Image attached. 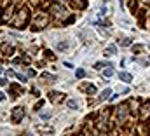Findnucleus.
Masks as SVG:
<instances>
[{
    "instance_id": "obj_29",
    "label": "nucleus",
    "mask_w": 150,
    "mask_h": 136,
    "mask_svg": "<svg viewBox=\"0 0 150 136\" xmlns=\"http://www.w3.org/2000/svg\"><path fill=\"white\" fill-rule=\"evenodd\" d=\"M4 100H5V94H4V93H0V101H4Z\"/></svg>"
},
{
    "instance_id": "obj_8",
    "label": "nucleus",
    "mask_w": 150,
    "mask_h": 136,
    "mask_svg": "<svg viewBox=\"0 0 150 136\" xmlns=\"http://www.w3.org/2000/svg\"><path fill=\"white\" fill-rule=\"evenodd\" d=\"M79 89H80V91H84V93H87L89 96L96 94V87H94L93 84H85V82H82V84L79 86Z\"/></svg>"
},
{
    "instance_id": "obj_16",
    "label": "nucleus",
    "mask_w": 150,
    "mask_h": 136,
    "mask_svg": "<svg viewBox=\"0 0 150 136\" xmlns=\"http://www.w3.org/2000/svg\"><path fill=\"white\" fill-rule=\"evenodd\" d=\"M42 79H44V80H47V82H54L56 80V75H51V73H42Z\"/></svg>"
},
{
    "instance_id": "obj_4",
    "label": "nucleus",
    "mask_w": 150,
    "mask_h": 136,
    "mask_svg": "<svg viewBox=\"0 0 150 136\" xmlns=\"http://www.w3.org/2000/svg\"><path fill=\"white\" fill-rule=\"evenodd\" d=\"M37 133L42 134V136H51V134L54 133V127H51V126H44V124H38V126H37Z\"/></svg>"
},
{
    "instance_id": "obj_24",
    "label": "nucleus",
    "mask_w": 150,
    "mask_h": 136,
    "mask_svg": "<svg viewBox=\"0 0 150 136\" xmlns=\"http://www.w3.org/2000/svg\"><path fill=\"white\" fill-rule=\"evenodd\" d=\"M73 21H75V16H70V18H68L67 21H65V25H72Z\"/></svg>"
},
{
    "instance_id": "obj_1",
    "label": "nucleus",
    "mask_w": 150,
    "mask_h": 136,
    "mask_svg": "<svg viewBox=\"0 0 150 136\" xmlns=\"http://www.w3.org/2000/svg\"><path fill=\"white\" fill-rule=\"evenodd\" d=\"M28 21H30V12H28V9H26V7H23V9H19V11L16 12L14 26H16V28H19V30H23V28H26Z\"/></svg>"
},
{
    "instance_id": "obj_12",
    "label": "nucleus",
    "mask_w": 150,
    "mask_h": 136,
    "mask_svg": "<svg viewBox=\"0 0 150 136\" xmlns=\"http://www.w3.org/2000/svg\"><path fill=\"white\" fill-rule=\"evenodd\" d=\"M112 54H117V47H115L114 44H110L108 47L105 49V56H112Z\"/></svg>"
},
{
    "instance_id": "obj_15",
    "label": "nucleus",
    "mask_w": 150,
    "mask_h": 136,
    "mask_svg": "<svg viewBox=\"0 0 150 136\" xmlns=\"http://www.w3.org/2000/svg\"><path fill=\"white\" fill-rule=\"evenodd\" d=\"M110 96H112V89H105L101 93V96H100V101H105L106 98H110Z\"/></svg>"
},
{
    "instance_id": "obj_10",
    "label": "nucleus",
    "mask_w": 150,
    "mask_h": 136,
    "mask_svg": "<svg viewBox=\"0 0 150 136\" xmlns=\"http://www.w3.org/2000/svg\"><path fill=\"white\" fill-rule=\"evenodd\" d=\"M11 89H12V98H17V96H21V93H23V89H21L19 86H16V84H11Z\"/></svg>"
},
{
    "instance_id": "obj_27",
    "label": "nucleus",
    "mask_w": 150,
    "mask_h": 136,
    "mask_svg": "<svg viewBox=\"0 0 150 136\" xmlns=\"http://www.w3.org/2000/svg\"><path fill=\"white\" fill-rule=\"evenodd\" d=\"M16 77H17V79H19V80H23V82H26V77H25V75H21V73H17V75H16Z\"/></svg>"
},
{
    "instance_id": "obj_22",
    "label": "nucleus",
    "mask_w": 150,
    "mask_h": 136,
    "mask_svg": "<svg viewBox=\"0 0 150 136\" xmlns=\"http://www.w3.org/2000/svg\"><path fill=\"white\" fill-rule=\"evenodd\" d=\"M120 45H124V47H127V45H131V38H124L120 42Z\"/></svg>"
},
{
    "instance_id": "obj_20",
    "label": "nucleus",
    "mask_w": 150,
    "mask_h": 136,
    "mask_svg": "<svg viewBox=\"0 0 150 136\" xmlns=\"http://www.w3.org/2000/svg\"><path fill=\"white\" fill-rule=\"evenodd\" d=\"M58 49H59V51L68 49V44H67V42H59V44H58Z\"/></svg>"
},
{
    "instance_id": "obj_28",
    "label": "nucleus",
    "mask_w": 150,
    "mask_h": 136,
    "mask_svg": "<svg viewBox=\"0 0 150 136\" xmlns=\"http://www.w3.org/2000/svg\"><path fill=\"white\" fill-rule=\"evenodd\" d=\"M42 105H44V100H40V101L35 105V110H37V108H42Z\"/></svg>"
},
{
    "instance_id": "obj_30",
    "label": "nucleus",
    "mask_w": 150,
    "mask_h": 136,
    "mask_svg": "<svg viewBox=\"0 0 150 136\" xmlns=\"http://www.w3.org/2000/svg\"><path fill=\"white\" fill-rule=\"evenodd\" d=\"M7 84V80H4V79H0V86H5Z\"/></svg>"
},
{
    "instance_id": "obj_19",
    "label": "nucleus",
    "mask_w": 150,
    "mask_h": 136,
    "mask_svg": "<svg viewBox=\"0 0 150 136\" xmlns=\"http://www.w3.org/2000/svg\"><path fill=\"white\" fill-rule=\"evenodd\" d=\"M112 75H114V68H106L103 72V77H112Z\"/></svg>"
},
{
    "instance_id": "obj_6",
    "label": "nucleus",
    "mask_w": 150,
    "mask_h": 136,
    "mask_svg": "<svg viewBox=\"0 0 150 136\" xmlns=\"http://www.w3.org/2000/svg\"><path fill=\"white\" fill-rule=\"evenodd\" d=\"M51 12H52L54 16L61 18V16H65V14H67V9L63 7L61 4H52V5H51Z\"/></svg>"
},
{
    "instance_id": "obj_3",
    "label": "nucleus",
    "mask_w": 150,
    "mask_h": 136,
    "mask_svg": "<svg viewBox=\"0 0 150 136\" xmlns=\"http://www.w3.org/2000/svg\"><path fill=\"white\" fill-rule=\"evenodd\" d=\"M23 117H25V108L16 106V108L12 110V115H11L12 122H14V124H17V122H21V121H23Z\"/></svg>"
},
{
    "instance_id": "obj_23",
    "label": "nucleus",
    "mask_w": 150,
    "mask_h": 136,
    "mask_svg": "<svg viewBox=\"0 0 150 136\" xmlns=\"http://www.w3.org/2000/svg\"><path fill=\"white\" fill-rule=\"evenodd\" d=\"M40 117H42V119H49L51 113H49V112H40Z\"/></svg>"
},
{
    "instance_id": "obj_17",
    "label": "nucleus",
    "mask_w": 150,
    "mask_h": 136,
    "mask_svg": "<svg viewBox=\"0 0 150 136\" xmlns=\"http://www.w3.org/2000/svg\"><path fill=\"white\" fill-rule=\"evenodd\" d=\"M75 77H77V79H84V77H85V72L82 70V68H79V70L75 72Z\"/></svg>"
},
{
    "instance_id": "obj_13",
    "label": "nucleus",
    "mask_w": 150,
    "mask_h": 136,
    "mask_svg": "<svg viewBox=\"0 0 150 136\" xmlns=\"http://www.w3.org/2000/svg\"><path fill=\"white\" fill-rule=\"evenodd\" d=\"M67 106L72 108V110H77V108L80 106V103H79V100H68V101H67Z\"/></svg>"
},
{
    "instance_id": "obj_25",
    "label": "nucleus",
    "mask_w": 150,
    "mask_h": 136,
    "mask_svg": "<svg viewBox=\"0 0 150 136\" xmlns=\"http://www.w3.org/2000/svg\"><path fill=\"white\" fill-rule=\"evenodd\" d=\"M19 61H21V63H25V65H30V58H28V56H25V58H21Z\"/></svg>"
},
{
    "instance_id": "obj_11",
    "label": "nucleus",
    "mask_w": 150,
    "mask_h": 136,
    "mask_svg": "<svg viewBox=\"0 0 150 136\" xmlns=\"http://www.w3.org/2000/svg\"><path fill=\"white\" fill-rule=\"evenodd\" d=\"M119 79L124 80V82H131V80H133V75L127 73V72H120V73H119Z\"/></svg>"
},
{
    "instance_id": "obj_7",
    "label": "nucleus",
    "mask_w": 150,
    "mask_h": 136,
    "mask_svg": "<svg viewBox=\"0 0 150 136\" xmlns=\"http://www.w3.org/2000/svg\"><path fill=\"white\" fill-rule=\"evenodd\" d=\"M47 96H49V100H51L52 103H61V101H65V94H63V93H58V91H51Z\"/></svg>"
},
{
    "instance_id": "obj_26",
    "label": "nucleus",
    "mask_w": 150,
    "mask_h": 136,
    "mask_svg": "<svg viewBox=\"0 0 150 136\" xmlns=\"http://www.w3.org/2000/svg\"><path fill=\"white\" fill-rule=\"evenodd\" d=\"M5 75H7V77H16V73H14L12 70H7V72H5Z\"/></svg>"
},
{
    "instance_id": "obj_9",
    "label": "nucleus",
    "mask_w": 150,
    "mask_h": 136,
    "mask_svg": "<svg viewBox=\"0 0 150 136\" xmlns=\"http://www.w3.org/2000/svg\"><path fill=\"white\" fill-rule=\"evenodd\" d=\"M94 68H96V70H101V68H114V63H110V61H100V63H94Z\"/></svg>"
},
{
    "instance_id": "obj_21",
    "label": "nucleus",
    "mask_w": 150,
    "mask_h": 136,
    "mask_svg": "<svg viewBox=\"0 0 150 136\" xmlns=\"http://www.w3.org/2000/svg\"><path fill=\"white\" fill-rule=\"evenodd\" d=\"M117 91H119V93H122V94H127V93H129V87H126V86H122V87H120V86H119V89H117Z\"/></svg>"
},
{
    "instance_id": "obj_14",
    "label": "nucleus",
    "mask_w": 150,
    "mask_h": 136,
    "mask_svg": "<svg viewBox=\"0 0 150 136\" xmlns=\"http://www.w3.org/2000/svg\"><path fill=\"white\" fill-rule=\"evenodd\" d=\"M2 53L9 56V54L14 53V47H12V45H7V44H2Z\"/></svg>"
},
{
    "instance_id": "obj_31",
    "label": "nucleus",
    "mask_w": 150,
    "mask_h": 136,
    "mask_svg": "<svg viewBox=\"0 0 150 136\" xmlns=\"http://www.w3.org/2000/svg\"><path fill=\"white\" fill-rule=\"evenodd\" d=\"M0 73H2V68H0Z\"/></svg>"
},
{
    "instance_id": "obj_18",
    "label": "nucleus",
    "mask_w": 150,
    "mask_h": 136,
    "mask_svg": "<svg viewBox=\"0 0 150 136\" xmlns=\"http://www.w3.org/2000/svg\"><path fill=\"white\" fill-rule=\"evenodd\" d=\"M145 47H143V45L141 44H136V45H133V53H141Z\"/></svg>"
},
{
    "instance_id": "obj_5",
    "label": "nucleus",
    "mask_w": 150,
    "mask_h": 136,
    "mask_svg": "<svg viewBox=\"0 0 150 136\" xmlns=\"http://www.w3.org/2000/svg\"><path fill=\"white\" fill-rule=\"evenodd\" d=\"M126 117H127V103H122L117 108V119H119V122H124Z\"/></svg>"
},
{
    "instance_id": "obj_2",
    "label": "nucleus",
    "mask_w": 150,
    "mask_h": 136,
    "mask_svg": "<svg viewBox=\"0 0 150 136\" xmlns=\"http://www.w3.org/2000/svg\"><path fill=\"white\" fill-rule=\"evenodd\" d=\"M47 23H49V16H47V14H44V12H37L35 21H33V32L46 28V26H47Z\"/></svg>"
}]
</instances>
